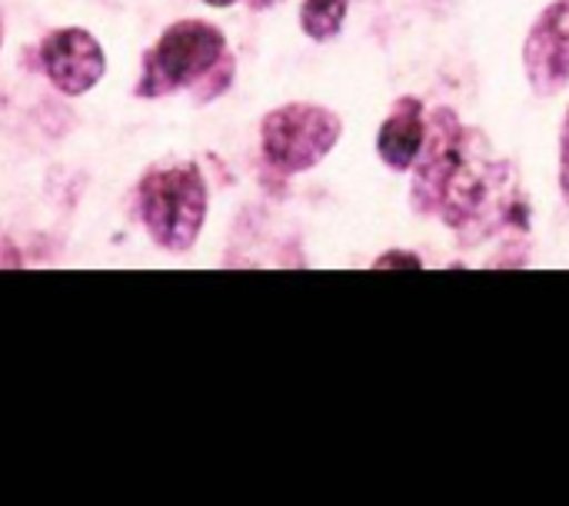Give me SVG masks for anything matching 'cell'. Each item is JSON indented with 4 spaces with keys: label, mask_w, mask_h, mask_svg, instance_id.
Returning a JSON list of instances; mask_svg holds the SVG:
<instances>
[{
    "label": "cell",
    "mask_w": 569,
    "mask_h": 506,
    "mask_svg": "<svg viewBox=\"0 0 569 506\" xmlns=\"http://www.w3.org/2000/svg\"><path fill=\"white\" fill-rule=\"evenodd\" d=\"M350 0H303L300 7V27L310 40L323 43L340 33Z\"/></svg>",
    "instance_id": "cell-8"
},
{
    "label": "cell",
    "mask_w": 569,
    "mask_h": 506,
    "mask_svg": "<svg viewBox=\"0 0 569 506\" xmlns=\"http://www.w3.org/2000/svg\"><path fill=\"white\" fill-rule=\"evenodd\" d=\"M523 70L537 97H557L569 87V0H553L530 27Z\"/></svg>",
    "instance_id": "cell-6"
},
{
    "label": "cell",
    "mask_w": 569,
    "mask_h": 506,
    "mask_svg": "<svg viewBox=\"0 0 569 506\" xmlns=\"http://www.w3.org/2000/svg\"><path fill=\"white\" fill-rule=\"evenodd\" d=\"M270 3H277V0H250L253 10H263V7H270Z\"/></svg>",
    "instance_id": "cell-13"
},
{
    "label": "cell",
    "mask_w": 569,
    "mask_h": 506,
    "mask_svg": "<svg viewBox=\"0 0 569 506\" xmlns=\"http://www.w3.org/2000/svg\"><path fill=\"white\" fill-rule=\"evenodd\" d=\"M233 57L230 53H223L197 83H193V90H197V103H210V100H217L227 87H230V80H233Z\"/></svg>",
    "instance_id": "cell-9"
},
{
    "label": "cell",
    "mask_w": 569,
    "mask_h": 506,
    "mask_svg": "<svg viewBox=\"0 0 569 506\" xmlns=\"http://www.w3.org/2000/svg\"><path fill=\"white\" fill-rule=\"evenodd\" d=\"M560 194L569 204V110L563 120V133H560Z\"/></svg>",
    "instance_id": "cell-10"
},
{
    "label": "cell",
    "mask_w": 569,
    "mask_h": 506,
    "mask_svg": "<svg viewBox=\"0 0 569 506\" xmlns=\"http://www.w3.org/2000/svg\"><path fill=\"white\" fill-rule=\"evenodd\" d=\"M0 43H3V17H0Z\"/></svg>",
    "instance_id": "cell-15"
},
{
    "label": "cell",
    "mask_w": 569,
    "mask_h": 506,
    "mask_svg": "<svg viewBox=\"0 0 569 506\" xmlns=\"http://www.w3.org/2000/svg\"><path fill=\"white\" fill-rule=\"evenodd\" d=\"M343 123L333 110L317 103H287L263 117L260 123V150L263 160L290 177L317 167L340 140Z\"/></svg>",
    "instance_id": "cell-3"
},
{
    "label": "cell",
    "mask_w": 569,
    "mask_h": 506,
    "mask_svg": "<svg viewBox=\"0 0 569 506\" xmlns=\"http://www.w3.org/2000/svg\"><path fill=\"white\" fill-rule=\"evenodd\" d=\"M477 130H467L460 123V117L450 107L433 110L430 123H427V143L423 153L413 163V187H410V204L417 214L427 217H440L443 200H447V187L457 177L460 163L467 160V150L473 143Z\"/></svg>",
    "instance_id": "cell-4"
},
{
    "label": "cell",
    "mask_w": 569,
    "mask_h": 506,
    "mask_svg": "<svg viewBox=\"0 0 569 506\" xmlns=\"http://www.w3.org/2000/svg\"><path fill=\"white\" fill-rule=\"evenodd\" d=\"M373 267H377V270H390V267H420V260H417L413 254L393 250V254H383Z\"/></svg>",
    "instance_id": "cell-11"
},
{
    "label": "cell",
    "mask_w": 569,
    "mask_h": 506,
    "mask_svg": "<svg viewBox=\"0 0 569 506\" xmlns=\"http://www.w3.org/2000/svg\"><path fill=\"white\" fill-rule=\"evenodd\" d=\"M203 3H210V7H233L237 0H203Z\"/></svg>",
    "instance_id": "cell-14"
},
{
    "label": "cell",
    "mask_w": 569,
    "mask_h": 506,
    "mask_svg": "<svg viewBox=\"0 0 569 506\" xmlns=\"http://www.w3.org/2000/svg\"><path fill=\"white\" fill-rule=\"evenodd\" d=\"M223 53H227V37L220 27L207 20H177L143 53L137 97L157 100L173 90L193 87Z\"/></svg>",
    "instance_id": "cell-2"
},
{
    "label": "cell",
    "mask_w": 569,
    "mask_h": 506,
    "mask_svg": "<svg viewBox=\"0 0 569 506\" xmlns=\"http://www.w3.org/2000/svg\"><path fill=\"white\" fill-rule=\"evenodd\" d=\"M207 180L197 163H160L140 177L137 210L150 240L170 254H187L207 220Z\"/></svg>",
    "instance_id": "cell-1"
},
{
    "label": "cell",
    "mask_w": 569,
    "mask_h": 506,
    "mask_svg": "<svg viewBox=\"0 0 569 506\" xmlns=\"http://www.w3.org/2000/svg\"><path fill=\"white\" fill-rule=\"evenodd\" d=\"M423 143H427V120H423V103L417 97H400L387 120L380 123V133H377V153L380 160L403 173V170H413L417 157L423 153Z\"/></svg>",
    "instance_id": "cell-7"
},
{
    "label": "cell",
    "mask_w": 569,
    "mask_h": 506,
    "mask_svg": "<svg viewBox=\"0 0 569 506\" xmlns=\"http://www.w3.org/2000/svg\"><path fill=\"white\" fill-rule=\"evenodd\" d=\"M0 267H23V257L17 254V247L7 240V234L0 230Z\"/></svg>",
    "instance_id": "cell-12"
},
{
    "label": "cell",
    "mask_w": 569,
    "mask_h": 506,
    "mask_svg": "<svg viewBox=\"0 0 569 506\" xmlns=\"http://www.w3.org/2000/svg\"><path fill=\"white\" fill-rule=\"evenodd\" d=\"M40 63L50 83L67 97L87 93L107 73V53L97 43V37L83 27L50 30L40 40Z\"/></svg>",
    "instance_id": "cell-5"
}]
</instances>
